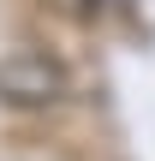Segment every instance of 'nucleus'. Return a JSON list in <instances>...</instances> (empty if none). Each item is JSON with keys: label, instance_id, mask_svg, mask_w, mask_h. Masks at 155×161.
Segmentation results:
<instances>
[{"label": "nucleus", "instance_id": "obj_2", "mask_svg": "<svg viewBox=\"0 0 155 161\" xmlns=\"http://www.w3.org/2000/svg\"><path fill=\"white\" fill-rule=\"evenodd\" d=\"M66 6H78V12H90V6H96V0H66Z\"/></svg>", "mask_w": 155, "mask_h": 161}, {"label": "nucleus", "instance_id": "obj_1", "mask_svg": "<svg viewBox=\"0 0 155 161\" xmlns=\"http://www.w3.org/2000/svg\"><path fill=\"white\" fill-rule=\"evenodd\" d=\"M60 96H66V72L48 54H6L0 60V102L42 108V102H60Z\"/></svg>", "mask_w": 155, "mask_h": 161}]
</instances>
